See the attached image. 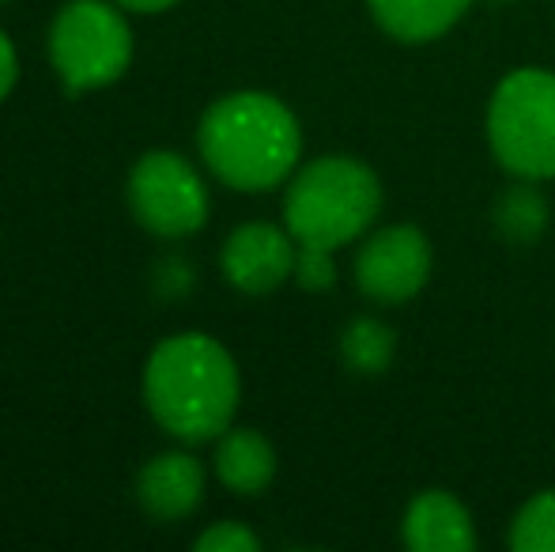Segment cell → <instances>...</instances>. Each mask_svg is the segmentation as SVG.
Listing matches in <instances>:
<instances>
[{"label": "cell", "instance_id": "6da1fadb", "mask_svg": "<svg viewBox=\"0 0 555 552\" xmlns=\"http://www.w3.org/2000/svg\"><path fill=\"white\" fill-rule=\"evenodd\" d=\"M144 406L155 424L178 442H212L234 424L242 375L234 356L212 333H170L144 363Z\"/></svg>", "mask_w": 555, "mask_h": 552}, {"label": "cell", "instance_id": "7a4b0ae2", "mask_svg": "<svg viewBox=\"0 0 555 552\" xmlns=\"http://www.w3.org/2000/svg\"><path fill=\"white\" fill-rule=\"evenodd\" d=\"M197 152L227 190L264 193L299 170L302 129L284 99L269 91H231L201 118Z\"/></svg>", "mask_w": 555, "mask_h": 552}, {"label": "cell", "instance_id": "3957f363", "mask_svg": "<svg viewBox=\"0 0 555 552\" xmlns=\"http://www.w3.org/2000/svg\"><path fill=\"white\" fill-rule=\"evenodd\" d=\"M382 185L366 163L351 155H322L287 178L284 223L295 243L348 246L378 220Z\"/></svg>", "mask_w": 555, "mask_h": 552}, {"label": "cell", "instance_id": "277c9868", "mask_svg": "<svg viewBox=\"0 0 555 552\" xmlns=\"http://www.w3.org/2000/svg\"><path fill=\"white\" fill-rule=\"evenodd\" d=\"M46 53L68 95L111 88L137 53L129 12L114 0H65L50 23Z\"/></svg>", "mask_w": 555, "mask_h": 552}, {"label": "cell", "instance_id": "5b68a950", "mask_svg": "<svg viewBox=\"0 0 555 552\" xmlns=\"http://www.w3.org/2000/svg\"><path fill=\"white\" fill-rule=\"evenodd\" d=\"M488 140L511 175L555 178V73L518 68L506 76L488 106Z\"/></svg>", "mask_w": 555, "mask_h": 552}, {"label": "cell", "instance_id": "8992f818", "mask_svg": "<svg viewBox=\"0 0 555 552\" xmlns=\"http://www.w3.org/2000/svg\"><path fill=\"white\" fill-rule=\"evenodd\" d=\"M132 220L155 239H190L208 223L212 193L197 163L170 147H152L132 163L125 178Z\"/></svg>", "mask_w": 555, "mask_h": 552}, {"label": "cell", "instance_id": "52a82bcc", "mask_svg": "<svg viewBox=\"0 0 555 552\" xmlns=\"http://www.w3.org/2000/svg\"><path fill=\"white\" fill-rule=\"evenodd\" d=\"M427 273H431V243L412 223L374 231L356 254V284L366 299L404 303L427 284Z\"/></svg>", "mask_w": 555, "mask_h": 552}, {"label": "cell", "instance_id": "ba28073f", "mask_svg": "<svg viewBox=\"0 0 555 552\" xmlns=\"http://www.w3.org/2000/svg\"><path fill=\"white\" fill-rule=\"evenodd\" d=\"M295 251H299V243L287 231V223L280 228V223L269 220H249L223 239V280L246 295H269L292 280Z\"/></svg>", "mask_w": 555, "mask_h": 552}, {"label": "cell", "instance_id": "9c48e42d", "mask_svg": "<svg viewBox=\"0 0 555 552\" xmlns=\"http://www.w3.org/2000/svg\"><path fill=\"white\" fill-rule=\"evenodd\" d=\"M137 503L152 523H185L197 515L208 492V473L205 462L190 450H159L140 465L137 480H132Z\"/></svg>", "mask_w": 555, "mask_h": 552}, {"label": "cell", "instance_id": "30bf717a", "mask_svg": "<svg viewBox=\"0 0 555 552\" xmlns=\"http://www.w3.org/2000/svg\"><path fill=\"white\" fill-rule=\"evenodd\" d=\"M404 545L412 552H473V515L457 496L442 488L420 492L404 511Z\"/></svg>", "mask_w": 555, "mask_h": 552}, {"label": "cell", "instance_id": "8fae6325", "mask_svg": "<svg viewBox=\"0 0 555 552\" xmlns=\"http://www.w3.org/2000/svg\"><path fill=\"white\" fill-rule=\"evenodd\" d=\"M212 470L234 496H261L276 477V447L257 427H227L216 439Z\"/></svg>", "mask_w": 555, "mask_h": 552}, {"label": "cell", "instance_id": "7c38bea8", "mask_svg": "<svg viewBox=\"0 0 555 552\" xmlns=\"http://www.w3.org/2000/svg\"><path fill=\"white\" fill-rule=\"evenodd\" d=\"M366 4L386 35L401 42H431L473 8V0H366Z\"/></svg>", "mask_w": 555, "mask_h": 552}, {"label": "cell", "instance_id": "4fadbf2b", "mask_svg": "<svg viewBox=\"0 0 555 552\" xmlns=\"http://www.w3.org/2000/svg\"><path fill=\"white\" fill-rule=\"evenodd\" d=\"M495 228L514 246H529L544 235V228H548V201H544V193L529 178H521L518 185H511L495 201Z\"/></svg>", "mask_w": 555, "mask_h": 552}, {"label": "cell", "instance_id": "5bb4252c", "mask_svg": "<svg viewBox=\"0 0 555 552\" xmlns=\"http://www.w3.org/2000/svg\"><path fill=\"white\" fill-rule=\"evenodd\" d=\"M397 356V333L378 318H356L340 333V360L356 375H382Z\"/></svg>", "mask_w": 555, "mask_h": 552}, {"label": "cell", "instance_id": "9a60e30c", "mask_svg": "<svg viewBox=\"0 0 555 552\" xmlns=\"http://www.w3.org/2000/svg\"><path fill=\"white\" fill-rule=\"evenodd\" d=\"M511 549L518 552H555V488L537 492L511 523Z\"/></svg>", "mask_w": 555, "mask_h": 552}, {"label": "cell", "instance_id": "2e32d148", "mask_svg": "<svg viewBox=\"0 0 555 552\" xmlns=\"http://www.w3.org/2000/svg\"><path fill=\"white\" fill-rule=\"evenodd\" d=\"M295 284L302 292H330L333 280H336V261L330 246H314V243H299L295 251Z\"/></svg>", "mask_w": 555, "mask_h": 552}, {"label": "cell", "instance_id": "e0dca14e", "mask_svg": "<svg viewBox=\"0 0 555 552\" xmlns=\"http://www.w3.org/2000/svg\"><path fill=\"white\" fill-rule=\"evenodd\" d=\"M193 549L197 552H257L261 549V538H257L246 523L223 518V523H212L208 530H201Z\"/></svg>", "mask_w": 555, "mask_h": 552}, {"label": "cell", "instance_id": "ac0fdd59", "mask_svg": "<svg viewBox=\"0 0 555 552\" xmlns=\"http://www.w3.org/2000/svg\"><path fill=\"white\" fill-rule=\"evenodd\" d=\"M155 287H159L163 295H175V299H182V295L193 287V266L182 258V254H175V258H163L159 269H155Z\"/></svg>", "mask_w": 555, "mask_h": 552}, {"label": "cell", "instance_id": "d6986e66", "mask_svg": "<svg viewBox=\"0 0 555 552\" xmlns=\"http://www.w3.org/2000/svg\"><path fill=\"white\" fill-rule=\"evenodd\" d=\"M20 84V53H15V42L8 38V30L0 27V103L15 91Z\"/></svg>", "mask_w": 555, "mask_h": 552}, {"label": "cell", "instance_id": "ffe728a7", "mask_svg": "<svg viewBox=\"0 0 555 552\" xmlns=\"http://www.w3.org/2000/svg\"><path fill=\"white\" fill-rule=\"evenodd\" d=\"M114 4H121L125 12H137V15H159L170 12L175 4H182V0H114Z\"/></svg>", "mask_w": 555, "mask_h": 552}, {"label": "cell", "instance_id": "44dd1931", "mask_svg": "<svg viewBox=\"0 0 555 552\" xmlns=\"http://www.w3.org/2000/svg\"><path fill=\"white\" fill-rule=\"evenodd\" d=\"M0 4H8V0H0Z\"/></svg>", "mask_w": 555, "mask_h": 552}]
</instances>
